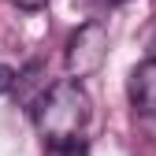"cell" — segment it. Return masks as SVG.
<instances>
[{
	"mask_svg": "<svg viewBox=\"0 0 156 156\" xmlns=\"http://www.w3.org/2000/svg\"><path fill=\"white\" fill-rule=\"evenodd\" d=\"M11 4H15V8H23V11H41L48 0H11Z\"/></svg>",
	"mask_w": 156,
	"mask_h": 156,
	"instance_id": "8992f818",
	"label": "cell"
},
{
	"mask_svg": "<svg viewBox=\"0 0 156 156\" xmlns=\"http://www.w3.org/2000/svg\"><path fill=\"white\" fill-rule=\"evenodd\" d=\"M108 4H123V0H108Z\"/></svg>",
	"mask_w": 156,
	"mask_h": 156,
	"instance_id": "ba28073f",
	"label": "cell"
},
{
	"mask_svg": "<svg viewBox=\"0 0 156 156\" xmlns=\"http://www.w3.org/2000/svg\"><path fill=\"white\" fill-rule=\"evenodd\" d=\"M130 108H134V119H138L152 138H156V60H145L130 71Z\"/></svg>",
	"mask_w": 156,
	"mask_h": 156,
	"instance_id": "3957f363",
	"label": "cell"
},
{
	"mask_svg": "<svg viewBox=\"0 0 156 156\" xmlns=\"http://www.w3.org/2000/svg\"><path fill=\"white\" fill-rule=\"evenodd\" d=\"M11 82H15L11 67H4V63H0V93H8V89H11Z\"/></svg>",
	"mask_w": 156,
	"mask_h": 156,
	"instance_id": "52a82bcc",
	"label": "cell"
},
{
	"mask_svg": "<svg viewBox=\"0 0 156 156\" xmlns=\"http://www.w3.org/2000/svg\"><path fill=\"white\" fill-rule=\"evenodd\" d=\"M45 156H89L86 141H67V145H48Z\"/></svg>",
	"mask_w": 156,
	"mask_h": 156,
	"instance_id": "5b68a950",
	"label": "cell"
},
{
	"mask_svg": "<svg viewBox=\"0 0 156 156\" xmlns=\"http://www.w3.org/2000/svg\"><path fill=\"white\" fill-rule=\"evenodd\" d=\"M93 115L89 93L82 89V82L63 78V82L48 86V93L41 97V104L34 108L37 130L48 145H67V141H82V130Z\"/></svg>",
	"mask_w": 156,
	"mask_h": 156,
	"instance_id": "6da1fadb",
	"label": "cell"
},
{
	"mask_svg": "<svg viewBox=\"0 0 156 156\" xmlns=\"http://www.w3.org/2000/svg\"><path fill=\"white\" fill-rule=\"evenodd\" d=\"M41 74H45V67H41V63H30V67L19 74L15 82H11V86H15V93H19V101H23L30 112L41 104V97L48 93V82H41Z\"/></svg>",
	"mask_w": 156,
	"mask_h": 156,
	"instance_id": "277c9868",
	"label": "cell"
},
{
	"mask_svg": "<svg viewBox=\"0 0 156 156\" xmlns=\"http://www.w3.org/2000/svg\"><path fill=\"white\" fill-rule=\"evenodd\" d=\"M104 56H108V26H104V23H86V26H78V30L71 34V41H67V52H63L67 74L74 78V82H82V78H89V74L101 71Z\"/></svg>",
	"mask_w": 156,
	"mask_h": 156,
	"instance_id": "7a4b0ae2",
	"label": "cell"
}]
</instances>
